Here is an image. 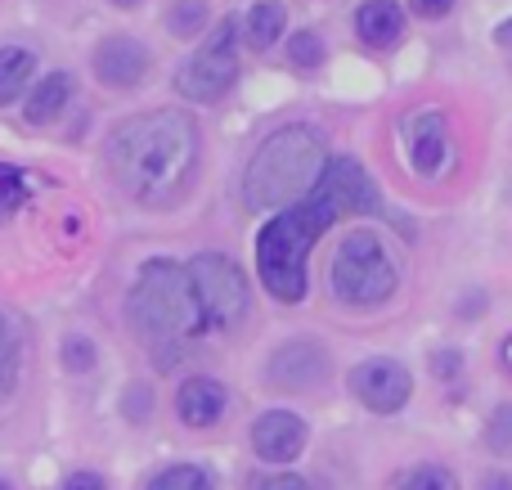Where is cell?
I'll list each match as a JSON object with an SVG mask.
<instances>
[{
    "instance_id": "cell-1",
    "label": "cell",
    "mask_w": 512,
    "mask_h": 490,
    "mask_svg": "<svg viewBox=\"0 0 512 490\" xmlns=\"http://www.w3.org/2000/svg\"><path fill=\"white\" fill-rule=\"evenodd\" d=\"M351 212H378V185L355 158H333L328 176L306 203L279 212L256 234V275L261 288L283 306L306 302V261L310 248L324 239L328 225Z\"/></svg>"
},
{
    "instance_id": "cell-2",
    "label": "cell",
    "mask_w": 512,
    "mask_h": 490,
    "mask_svg": "<svg viewBox=\"0 0 512 490\" xmlns=\"http://www.w3.org/2000/svg\"><path fill=\"white\" fill-rule=\"evenodd\" d=\"M198 126L180 108H153V113L126 117L104 144L108 176L117 180L131 203L171 207L189 189L198 167Z\"/></svg>"
},
{
    "instance_id": "cell-3",
    "label": "cell",
    "mask_w": 512,
    "mask_h": 490,
    "mask_svg": "<svg viewBox=\"0 0 512 490\" xmlns=\"http://www.w3.org/2000/svg\"><path fill=\"white\" fill-rule=\"evenodd\" d=\"M126 320H131V333L162 365H171L189 342H198L207 333L194 284H189V270L167 257L149 261L135 275L131 297H126Z\"/></svg>"
},
{
    "instance_id": "cell-4",
    "label": "cell",
    "mask_w": 512,
    "mask_h": 490,
    "mask_svg": "<svg viewBox=\"0 0 512 490\" xmlns=\"http://www.w3.org/2000/svg\"><path fill=\"white\" fill-rule=\"evenodd\" d=\"M328 167H333V158H328L324 135L310 126H283L256 144L248 171H243V203L252 212H265V207L288 212L315 194Z\"/></svg>"
},
{
    "instance_id": "cell-5",
    "label": "cell",
    "mask_w": 512,
    "mask_h": 490,
    "mask_svg": "<svg viewBox=\"0 0 512 490\" xmlns=\"http://www.w3.org/2000/svg\"><path fill=\"white\" fill-rule=\"evenodd\" d=\"M333 297L346 306H382L391 302L400 284L396 257L373 230H351L333 252V270H328Z\"/></svg>"
},
{
    "instance_id": "cell-6",
    "label": "cell",
    "mask_w": 512,
    "mask_h": 490,
    "mask_svg": "<svg viewBox=\"0 0 512 490\" xmlns=\"http://www.w3.org/2000/svg\"><path fill=\"white\" fill-rule=\"evenodd\" d=\"M185 270H189V284H194L207 333H230L248 320L252 288H248V275H243L230 257H221V252H198Z\"/></svg>"
},
{
    "instance_id": "cell-7",
    "label": "cell",
    "mask_w": 512,
    "mask_h": 490,
    "mask_svg": "<svg viewBox=\"0 0 512 490\" xmlns=\"http://www.w3.org/2000/svg\"><path fill=\"white\" fill-rule=\"evenodd\" d=\"M234 36H239V27H234L230 18H221V27L207 36L203 50H198L189 63H180V72H176L180 95L194 99V104H221V99L230 95V86L239 81V50H234Z\"/></svg>"
},
{
    "instance_id": "cell-8",
    "label": "cell",
    "mask_w": 512,
    "mask_h": 490,
    "mask_svg": "<svg viewBox=\"0 0 512 490\" xmlns=\"http://www.w3.org/2000/svg\"><path fill=\"white\" fill-rule=\"evenodd\" d=\"M400 140H405V158L409 171L418 180H445L459 167V144H454L450 117L441 108H414L400 122Z\"/></svg>"
},
{
    "instance_id": "cell-9",
    "label": "cell",
    "mask_w": 512,
    "mask_h": 490,
    "mask_svg": "<svg viewBox=\"0 0 512 490\" xmlns=\"http://www.w3.org/2000/svg\"><path fill=\"white\" fill-rule=\"evenodd\" d=\"M351 392L364 410L373 414H396L405 410V401L414 396V378L400 360H387V356H373V360H360L351 369Z\"/></svg>"
},
{
    "instance_id": "cell-10",
    "label": "cell",
    "mask_w": 512,
    "mask_h": 490,
    "mask_svg": "<svg viewBox=\"0 0 512 490\" xmlns=\"http://www.w3.org/2000/svg\"><path fill=\"white\" fill-rule=\"evenodd\" d=\"M265 374H270V387H279V392H315L328 374V351L310 338L283 342L270 356Z\"/></svg>"
},
{
    "instance_id": "cell-11",
    "label": "cell",
    "mask_w": 512,
    "mask_h": 490,
    "mask_svg": "<svg viewBox=\"0 0 512 490\" xmlns=\"http://www.w3.org/2000/svg\"><path fill=\"white\" fill-rule=\"evenodd\" d=\"M306 423L292 410H270L252 423V450L265 464H292V459L306 450Z\"/></svg>"
},
{
    "instance_id": "cell-12",
    "label": "cell",
    "mask_w": 512,
    "mask_h": 490,
    "mask_svg": "<svg viewBox=\"0 0 512 490\" xmlns=\"http://www.w3.org/2000/svg\"><path fill=\"white\" fill-rule=\"evenodd\" d=\"M149 72V50L135 36H108L95 50V77L113 90H131Z\"/></svg>"
},
{
    "instance_id": "cell-13",
    "label": "cell",
    "mask_w": 512,
    "mask_h": 490,
    "mask_svg": "<svg viewBox=\"0 0 512 490\" xmlns=\"http://www.w3.org/2000/svg\"><path fill=\"white\" fill-rule=\"evenodd\" d=\"M230 410V392L216 378H189L176 392V414L185 428H216Z\"/></svg>"
},
{
    "instance_id": "cell-14",
    "label": "cell",
    "mask_w": 512,
    "mask_h": 490,
    "mask_svg": "<svg viewBox=\"0 0 512 490\" xmlns=\"http://www.w3.org/2000/svg\"><path fill=\"white\" fill-rule=\"evenodd\" d=\"M400 32H405V14L396 0H364L355 9V36L373 50H387L391 41H400Z\"/></svg>"
},
{
    "instance_id": "cell-15",
    "label": "cell",
    "mask_w": 512,
    "mask_h": 490,
    "mask_svg": "<svg viewBox=\"0 0 512 490\" xmlns=\"http://www.w3.org/2000/svg\"><path fill=\"white\" fill-rule=\"evenodd\" d=\"M72 99V77L68 72H50V77H41V86L27 95V104H23V117L32 126H45V122H54V117L63 113V104Z\"/></svg>"
},
{
    "instance_id": "cell-16",
    "label": "cell",
    "mask_w": 512,
    "mask_h": 490,
    "mask_svg": "<svg viewBox=\"0 0 512 490\" xmlns=\"http://www.w3.org/2000/svg\"><path fill=\"white\" fill-rule=\"evenodd\" d=\"M36 77V54L23 50V45H5L0 50V108L14 104Z\"/></svg>"
},
{
    "instance_id": "cell-17",
    "label": "cell",
    "mask_w": 512,
    "mask_h": 490,
    "mask_svg": "<svg viewBox=\"0 0 512 490\" xmlns=\"http://www.w3.org/2000/svg\"><path fill=\"white\" fill-rule=\"evenodd\" d=\"M283 27H288V9H283L279 0H256V5L248 9V41H252V50H270V45L283 36Z\"/></svg>"
},
{
    "instance_id": "cell-18",
    "label": "cell",
    "mask_w": 512,
    "mask_h": 490,
    "mask_svg": "<svg viewBox=\"0 0 512 490\" xmlns=\"http://www.w3.org/2000/svg\"><path fill=\"white\" fill-rule=\"evenodd\" d=\"M207 18H212L207 0H176V5L167 9V32L176 36V41H189V36H198L207 27Z\"/></svg>"
},
{
    "instance_id": "cell-19",
    "label": "cell",
    "mask_w": 512,
    "mask_h": 490,
    "mask_svg": "<svg viewBox=\"0 0 512 490\" xmlns=\"http://www.w3.org/2000/svg\"><path fill=\"white\" fill-rule=\"evenodd\" d=\"M149 490H216L212 473L198 464H171L149 482Z\"/></svg>"
},
{
    "instance_id": "cell-20",
    "label": "cell",
    "mask_w": 512,
    "mask_h": 490,
    "mask_svg": "<svg viewBox=\"0 0 512 490\" xmlns=\"http://www.w3.org/2000/svg\"><path fill=\"white\" fill-rule=\"evenodd\" d=\"M27 198H32V180H27V171H18L14 162H0V221L14 216Z\"/></svg>"
},
{
    "instance_id": "cell-21",
    "label": "cell",
    "mask_w": 512,
    "mask_h": 490,
    "mask_svg": "<svg viewBox=\"0 0 512 490\" xmlns=\"http://www.w3.org/2000/svg\"><path fill=\"white\" fill-rule=\"evenodd\" d=\"M396 490H459V477L441 464H414L409 473H400Z\"/></svg>"
},
{
    "instance_id": "cell-22",
    "label": "cell",
    "mask_w": 512,
    "mask_h": 490,
    "mask_svg": "<svg viewBox=\"0 0 512 490\" xmlns=\"http://www.w3.org/2000/svg\"><path fill=\"white\" fill-rule=\"evenodd\" d=\"M288 63L292 68H319V63H324V41H319V32H292Z\"/></svg>"
},
{
    "instance_id": "cell-23",
    "label": "cell",
    "mask_w": 512,
    "mask_h": 490,
    "mask_svg": "<svg viewBox=\"0 0 512 490\" xmlns=\"http://www.w3.org/2000/svg\"><path fill=\"white\" fill-rule=\"evenodd\" d=\"M59 360H63V369H68V374H90V369H95V347H90V338L72 333V338H63Z\"/></svg>"
},
{
    "instance_id": "cell-24",
    "label": "cell",
    "mask_w": 512,
    "mask_h": 490,
    "mask_svg": "<svg viewBox=\"0 0 512 490\" xmlns=\"http://www.w3.org/2000/svg\"><path fill=\"white\" fill-rule=\"evenodd\" d=\"M486 446L495 455H512V405H499L486 423Z\"/></svg>"
},
{
    "instance_id": "cell-25",
    "label": "cell",
    "mask_w": 512,
    "mask_h": 490,
    "mask_svg": "<svg viewBox=\"0 0 512 490\" xmlns=\"http://www.w3.org/2000/svg\"><path fill=\"white\" fill-rule=\"evenodd\" d=\"M14 378H18V342L5 333V342H0V401L14 392Z\"/></svg>"
},
{
    "instance_id": "cell-26",
    "label": "cell",
    "mask_w": 512,
    "mask_h": 490,
    "mask_svg": "<svg viewBox=\"0 0 512 490\" xmlns=\"http://www.w3.org/2000/svg\"><path fill=\"white\" fill-rule=\"evenodd\" d=\"M149 414H153V392L149 387H131V392H126V419L144 423Z\"/></svg>"
},
{
    "instance_id": "cell-27",
    "label": "cell",
    "mask_w": 512,
    "mask_h": 490,
    "mask_svg": "<svg viewBox=\"0 0 512 490\" xmlns=\"http://www.w3.org/2000/svg\"><path fill=\"white\" fill-rule=\"evenodd\" d=\"M432 369H436V378L454 383V378L463 374V356H459V351H436V356H432Z\"/></svg>"
},
{
    "instance_id": "cell-28",
    "label": "cell",
    "mask_w": 512,
    "mask_h": 490,
    "mask_svg": "<svg viewBox=\"0 0 512 490\" xmlns=\"http://www.w3.org/2000/svg\"><path fill=\"white\" fill-rule=\"evenodd\" d=\"M63 490H108V482L99 473H86V468H81V473L63 477Z\"/></svg>"
},
{
    "instance_id": "cell-29",
    "label": "cell",
    "mask_w": 512,
    "mask_h": 490,
    "mask_svg": "<svg viewBox=\"0 0 512 490\" xmlns=\"http://www.w3.org/2000/svg\"><path fill=\"white\" fill-rule=\"evenodd\" d=\"M261 490H310V482L301 473H274L261 482Z\"/></svg>"
},
{
    "instance_id": "cell-30",
    "label": "cell",
    "mask_w": 512,
    "mask_h": 490,
    "mask_svg": "<svg viewBox=\"0 0 512 490\" xmlns=\"http://www.w3.org/2000/svg\"><path fill=\"white\" fill-rule=\"evenodd\" d=\"M409 9H414L418 18H445L454 9V0H409Z\"/></svg>"
},
{
    "instance_id": "cell-31",
    "label": "cell",
    "mask_w": 512,
    "mask_h": 490,
    "mask_svg": "<svg viewBox=\"0 0 512 490\" xmlns=\"http://www.w3.org/2000/svg\"><path fill=\"white\" fill-rule=\"evenodd\" d=\"M481 490H512V477L508 473H490L486 482H481Z\"/></svg>"
},
{
    "instance_id": "cell-32",
    "label": "cell",
    "mask_w": 512,
    "mask_h": 490,
    "mask_svg": "<svg viewBox=\"0 0 512 490\" xmlns=\"http://www.w3.org/2000/svg\"><path fill=\"white\" fill-rule=\"evenodd\" d=\"M495 45H499V50H512V18L495 27Z\"/></svg>"
},
{
    "instance_id": "cell-33",
    "label": "cell",
    "mask_w": 512,
    "mask_h": 490,
    "mask_svg": "<svg viewBox=\"0 0 512 490\" xmlns=\"http://www.w3.org/2000/svg\"><path fill=\"white\" fill-rule=\"evenodd\" d=\"M499 360H504V369H508V374H512V333H508V338H504V347H499Z\"/></svg>"
},
{
    "instance_id": "cell-34",
    "label": "cell",
    "mask_w": 512,
    "mask_h": 490,
    "mask_svg": "<svg viewBox=\"0 0 512 490\" xmlns=\"http://www.w3.org/2000/svg\"><path fill=\"white\" fill-rule=\"evenodd\" d=\"M0 490H14V486H9V482H5V477H0Z\"/></svg>"
},
{
    "instance_id": "cell-35",
    "label": "cell",
    "mask_w": 512,
    "mask_h": 490,
    "mask_svg": "<svg viewBox=\"0 0 512 490\" xmlns=\"http://www.w3.org/2000/svg\"><path fill=\"white\" fill-rule=\"evenodd\" d=\"M113 5H135V0H113Z\"/></svg>"
},
{
    "instance_id": "cell-36",
    "label": "cell",
    "mask_w": 512,
    "mask_h": 490,
    "mask_svg": "<svg viewBox=\"0 0 512 490\" xmlns=\"http://www.w3.org/2000/svg\"><path fill=\"white\" fill-rule=\"evenodd\" d=\"M0 342H5V320H0Z\"/></svg>"
}]
</instances>
